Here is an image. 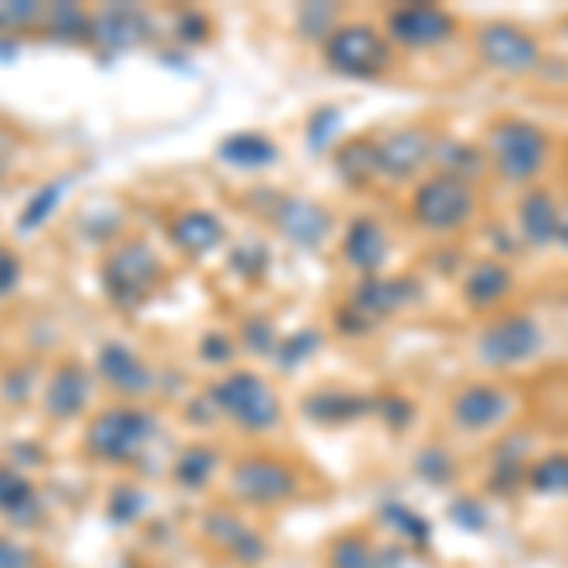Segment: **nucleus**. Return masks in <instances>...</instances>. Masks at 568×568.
Returning <instances> with one entry per match:
<instances>
[{
	"mask_svg": "<svg viewBox=\"0 0 568 568\" xmlns=\"http://www.w3.org/2000/svg\"><path fill=\"white\" fill-rule=\"evenodd\" d=\"M209 402H213L216 414L235 420L243 433H273L284 417L277 390L254 372L220 375L213 387H209Z\"/></svg>",
	"mask_w": 568,
	"mask_h": 568,
	"instance_id": "obj_1",
	"label": "nucleus"
},
{
	"mask_svg": "<svg viewBox=\"0 0 568 568\" xmlns=\"http://www.w3.org/2000/svg\"><path fill=\"white\" fill-rule=\"evenodd\" d=\"M155 436V417L136 406H110L84 433V452L95 463H130Z\"/></svg>",
	"mask_w": 568,
	"mask_h": 568,
	"instance_id": "obj_2",
	"label": "nucleus"
},
{
	"mask_svg": "<svg viewBox=\"0 0 568 568\" xmlns=\"http://www.w3.org/2000/svg\"><path fill=\"white\" fill-rule=\"evenodd\" d=\"M163 281V262L149 243H122L103 258V288L122 311L141 307Z\"/></svg>",
	"mask_w": 568,
	"mask_h": 568,
	"instance_id": "obj_3",
	"label": "nucleus"
},
{
	"mask_svg": "<svg viewBox=\"0 0 568 568\" xmlns=\"http://www.w3.org/2000/svg\"><path fill=\"white\" fill-rule=\"evenodd\" d=\"M326 65L342 77L372 80L390 69V42L372 23H342L326 34L323 42Z\"/></svg>",
	"mask_w": 568,
	"mask_h": 568,
	"instance_id": "obj_4",
	"label": "nucleus"
},
{
	"mask_svg": "<svg viewBox=\"0 0 568 568\" xmlns=\"http://www.w3.org/2000/svg\"><path fill=\"white\" fill-rule=\"evenodd\" d=\"M549 141L535 122L524 118H504L489 130V163L497 168L500 179L527 182L546 168Z\"/></svg>",
	"mask_w": 568,
	"mask_h": 568,
	"instance_id": "obj_5",
	"label": "nucleus"
},
{
	"mask_svg": "<svg viewBox=\"0 0 568 568\" xmlns=\"http://www.w3.org/2000/svg\"><path fill=\"white\" fill-rule=\"evenodd\" d=\"M474 205H478V201H474L470 182L452 179V175L425 179L414 190V201H409L417 224L425 227V232H436V235L459 232L463 224H470Z\"/></svg>",
	"mask_w": 568,
	"mask_h": 568,
	"instance_id": "obj_6",
	"label": "nucleus"
},
{
	"mask_svg": "<svg viewBox=\"0 0 568 568\" xmlns=\"http://www.w3.org/2000/svg\"><path fill=\"white\" fill-rule=\"evenodd\" d=\"M227 485H232V497L251 504V508H273V504L292 500L300 489L296 470L273 455H246L235 463Z\"/></svg>",
	"mask_w": 568,
	"mask_h": 568,
	"instance_id": "obj_7",
	"label": "nucleus"
},
{
	"mask_svg": "<svg viewBox=\"0 0 568 568\" xmlns=\"http://www.w3.org/2000/svg\"><path fill=\"white\" fill-rule=\"evenodd\" d=\"M478 53L485 65L504 77H527L542 65V45L511 23H485L478 31Z\"/></svg>",
	"mask_w": 568,
	"mask_h": 568,
	"instance_id": "obj_8",
	"label": "nucleus"
},
{
	"mask_svg": "<svg viewBox=\"0 0 568 568\" xmlns=\"http://www.w3.org/2000/svg\"><path fill=\"white\" fill-rule=\"evenodd\" d=\"M455 34V16L439 4H398L387 12V42L406 50H433Z\"/></svg>",
	"mask_w": 568,
	"mask_h": 568,
	"instance_id": "obj_9",
	"label": "nucleus"
},
{
	"mask_svg": "<svg viewBox=\"0 0 568 568\" xmlns=\"http://www.w3.org/2000/svg\"><path fill=\"white\" fill-rule=\"evenodd\" d=\"M542 349V326L530 315H504L478 337V356L493 368H508Z\"/></svg>",
	"mask_w": 568,
	"mask_h": 568,
	"instance_id": "obj_10",
	"label": "nucleus"
},
{
	"mask_svg": "<svg viewBox=\"0 0 568 568\" xmlns=\"http://www.w3.org/2000/svg\"><path fill=\"white\" fill-rule=\"evenodd\" d=\"M414 296H417V284L414 281H406V277H379V273H372V277H364L361 284H356V288H353V304H345L342 311H345V315H353L349 329H368V326L379 323V318H387V315H394V311H402Z\"/></svg>",
	"mask_w": 568,
	"mask_h": 568,
	"instance_id": "obj_11",
	"label": "nucleus"
},
{
	"mask_svg": "<svg viewBox=\"0 0 568 568\" xmlns=\"http://www.w3.org/2000/svg\"><path fill=\"white\" fill-rule=\"evenodd\" d=\"M511 409V394L493 387V383H470L452 398V417L463 433H485V428L500 425Z\"/></svg>",
	"mask_w": 568,
	"mask_h": 568,
	"instance_id": "obj_12",
	"label": "nucleus"
},
{
	"mask_svg": "<svg viewBox=\"0 0 568 568\" xmlns=\"http://www.w3.org/2000/svg\"><path fill=\"white\" fill-rule=\"evenodd\" d=\"M273 227L296 246H318L329 235V213L307 197H284L273 209Z\"/></svg>",
	"mask_w": 568,
	"mask_h": 568,
	"instance_id": "obj_13",
	"label": "nucleus"
},
{
	"mask_svg": "<svg viewBox=\"0 0 568 568\" xmlns=\"http://www.w3.org/2000/svg\"><path fill=\"white\" fill-rule=\"evenodd\" d=\"M436 144L425 130H394L379 141V175L387 179H409L417 168L433 160Z\"/></svg>",
	"mask_w": 568,
	"mask_h": 568,
	"instance_id": "obj_14",
	"label": "nucleus"
},
{
	"mask_svg": "<svg viewBox=\"0 0 568 568\" xmlns=\"http://www.w3.org/2000/svg\"><path fill=\"white\" fill-rule=\"evenodd\" d=\"M149 16L136 4H106L91 16V42L106 50H130L141 39H149Z\"/></svg>",
	"mask_w": 568,
	"mask_h": 568,
	"instance_id": "obj_15",
	"label": "nucleus"
},
{
	"mask_svg": "<svg viewBox=\"0 0 568 568\" xmlns=\"http://www.w3.org/2000/svg\"><path fill=\"white\" fill-rule=\"evenodd\" d=\"M95 372L103 375V379L118 394H125V398L144 394L152 387V368L130 349V345H122V342H103V345H99Z\"/></svg>",
	"mask_w": 568,
	"mask_h": 568,
	"instance_id": "obj_16",
	"label": "nucleus"
},
{
	"mask_svg": "<svg viewBox=\"0 0 568 568\" xmlns=\"http://www.w3.org/2000/svg\"><path fill=\"white\" fill-rule=\"evenodd\" d=\"M205 535L213 538L227 557H235L240 565H258V561H265V554H270L258 530L246 527L240 516H232V511H224V508H216L205 516Z\"/></svg>",
	"mask_w": 568,
	"mask_h": 568,
	"instance_id": "obj_17",
	"label": "nucleus"
},
{
	"mask_svg": "<svg viewBox=\"0 0 568 568\" xmlns=\"http://www.w3.org/2000/svg\"><path fill=\"white\" fill-rule=\"evenodd\" d=\"M88 398H91V375L77 361H65L53 368L50 383H45L42 406L53 420H72L77 414H84Z\"/></svg>",
	"mask_w": 568,
	"mask_h": 568,
	"instance_id": "obj_18",
	"label": "nucleus"
},
{
	"mask_svg": "<svg viewBox=\"0 0 568 568\" xmlns=\"http://www.w3.org/2000/svg\"><path fill=\"white\" fill-rule=\"evenodd\" d=\"M168 235L186 258H205L224 243V220L209 209H186L168 224Z\"/></svg>",
	"mask_w": 568,
	"mask_h": 568,
	"instance_id": "obj_19",
	"label": "nucleus"
},
{
	"mask_svg": "<svg viewBox=\"0 0 568 568\" xmlns=\"http://www.w3.org/2000/svg\"><path fill=\"white\" fill-rule=\"evenodd\" d=\"M342 254H345V262H349L353 270L368 273V277H372V273H379V265L387 262V254H390V240H387V232H383L379 220L356 216L349 224V232H345Z\"/></svg>",
	"mask_w": 568,
	"mask_h": 568,
	"instance_id": "obj_20",
	"label": "nucleus"
},
{
	"mask_svg": "<svg viewBox=\"0 0 568 568\" xmlns=\"http://www.w3.org/2000/svg\"><path fill=\"white\" fill-rule=\"evenodd\" d=\"M557 216H561V209H557L554 194L549 190H530L524 205H519V232H524L527 246L542 251V246L557 243Z\"/></svg>",
	"mask_w": 568,
	"mask_h": 568,
	"instance_id": "obj_21",
	"label": "nucleus"
},
{
	"mask_svg": "<svg viewBox=\"0 0 568 568\" xmlns=\"http://www.w3.org/2000/svg\"><path fill=\"white\" fill-rule=\"evenodd\" d=\"M508 292H511V270L504 262H478L463 277V296H466V304H474V307L500 304Z\"/></svg>",
	"mask_w": 568,
	"mask_h": 568,
	"instance_id": "obj_22",
	"label": "nucleus"
},
{
	"mask_svg": "<svg viewBox=\"0 0 568 568\" xmlns=\"http://www.w3.org/2000/svg\"><path fill=\"white\" fill-rule=\"evenodd\" d=\"M220 160L235 163V168H270L277 160V144L270 141L265 133H232L224 144H220Z\"/></svg>",
	"mask_w": 568,
	"mask_h": 568,
	"instance_id": "obj_23",
	"label": "nucleus"
},
{
	"mask_svg": "<svg viewBox=\"0 0 568 568\" xmlns=\"http://www.w3.org/2000/svg\"><path fill=\"white\" fill-rule=\"evenodd\" d=\"M0 511L12 516V524H34V485L16 466H0Z\"/></svg>",
	"mask_w": 568,
	"mask_h": 568,
	"instance_id": "obj_24",
	"label": "nucleus"
},
{
	"mask_svg": "<svg viewBox=\"0 0 568 568\" xmlns=\"http://www.w3.org/2000/svg\"><path fill=\"white\" fill-rule=\"evenodd\" d=\"M65 190H69V179H53V182H45V186L34 190L31 201H27V205L20 209V220H16V232H20V235L39 232L45 220L58 213V205H61V197H65Z\"/></svg>",
	"mask_w": 568,
	"mask_h": 568,
	"instance_id": "obj_25",
	"label": "nucleus"
},
{
	"mask_svg": "<svg viewBox=\"0 0 568 568\" xmlns=\"http://www.w3.org/2000/svg\"><path fill=\"white\" fill-rule=\"evenodd\" d=\"M334 163H337V175H342L345 182H353V186L372 182V179H379V144L349 141L342 152L334 155Z\"/></svg>",
	"mask_w": 568,
	"mask_h": 568,
	"instance_id": "obj_26",
	"label": "nucleus"
},
{
	"mask_svg": "<svg viewBox=\"0 0 568 568\" xmlns=\"http://www.w3.org/2000/svg\"><path fill=\"white\" fill-rule=\"evenodd\" d=\"M372 402L361 398V394H311L307 398V414L323 425H342L349 417H361L368 414Z\"/></svg>",
	"mask_w": 568,
	"mask_h": 568,
	"instance_id": "obj_27",
	"label": "nucleus"
},
{
	"mask_svg": "<svg viewBox=\"0 0 568 568\" xmlns=\"http://www.w3.org/2000/svg\"><path fill=\"white\" fill-rule=\"evenodd\" d=\"M42 23H45V31H50V39H58V42H84V39H91V16L80 4L45 8Z\"/></svg>",
	"mask_w": 568,
	"mask_h": 568,
	"instance_id": "obj_28",
	"label": "nucleus"
},
{
	"mask_svg": "<svg viewBox=\"0 0 568 568\" xmlns=\"http://www.w3.org/2000/svg\"><path fill=\"white\" fill-rule=\"evenodd\" d=\"M527 489L538 497H561L568 493V452L546 455L527 470Z\"/></svg>",
	"mask_w": 568,
	"mask_h": 568,
	"instance_id": "obj_29",
	"label": "nucleus"
},
{
	"mask_svg": "<svg viewBox=\"0 0 568 568\" xmlns=\"http://www.w3.org/2000/svg\"><path fill=\"white\" fill-rule=\"evenodd\" d=\"M433 160L444 168L439 175H452V179H463V182H470L474 175H481L485 171V155L478 149H470V144H463V141L439 144V149L433 152Z\"/></svg>",
	"mask_w": 568,
	"mask_h": 568,
	"instance_id": "obj_30",
	"label": "nucleus"
},
{
	"mask_svg": "<svg viewBox=\"0 0 568 568\" xmlns=\"http://www.w3.org/2000/svg\"><path fill=\"white\" fill-rule=\"evenodd\" d=\"M213 474H216L213 447H186L175 459V466H171V478H175L182 489H201V485H209Z\"/></svg>",
	"mask_w": 568,
	"mask_h": 568,
	"instance_id": "obj_31",
	"label": "nucleus"
},
{
	"mask_svg": "<svg viewBox=\"0 0 568 568\" xmlns=\"http://www.w3.org/2000/svg\"><path fill=\"white\" fill-rule=\"evenodd\" d=\"M326 568H375V549L364 535H342L329 542Z\"/></svg>",
	"mask_w": 568,
	"mask_h": 568,
	"instance_id": "obj_32",
	"label": "nucleus"
},
{
	"mask_svg": "<svg viewBox=\"0 0 568 568\" xmlns=\"http://www.w3.org/2000/svg\"><path fill=\"white\" fill-rule=\"evenodd\" d=\"M383 524H387L390 530H398V535H406L409 542H428V524L425 516H417L414 508H406V504H387L383 508Z\"/></svg>",
	"mask_w": 568,
	"mask_h": 568,
	"instance_id": "obj_33",
	"label": "nucleus"
},
{
	"mask_svg": "<svg viewBox=\"0 0 568 568\" xmlns=\"http://www.w3.org/2000/svg\"><path fill=\"white\" fill-rule=\"evenodd\" d=\"M144 493L141 489H133V485H118L114 493H110V504H106V511H110V519L114 524H133L136 516L144 511Z\"/></svg>",
	"mask_w": 568,
	"mask_h": 568,
	"instance_id": "obj_34",
	"label": "nucleus"
},
{
	"mask_svg": "<svg viewBox=\"0 0 568 568\" xmlns=\"http://www.w3.org/2000/svg\"><path fill=\"white\" fill-rule=\"evenodd\" d=\"M45 8L31 4V0H8L0 4V31H27V27L42 23Z\"/></svg>",
	"mask_w": 568,
	"mask_h": 568,
	"instance_id": "obj_35",
	"label": "nucleus"
},
{
	"mask_svg": "<svg viewBox=\"0 0 568 568\" xmlns=\"http://www.w3.org/2000/svg\"><path fill=\"white\" fill-rule=\"evenodd\" d=\"M414 470H417L425 481H436V485H444V481H452V478H455L452 455L439 452V447H428V452H420V455H417V463H414Z\"/></svg>",
	"mask_w": 568,
	"mask_h": 568,
	"instance_id": "obj_36",
	"label": "nucleus"
},
{
	"mask_svg": "<svg viewBox=\"0 0 568 568\" xmlns=\"http://www.w3.org/2000/svg\"><path fill=\"white\" fill-rule=\"evenodd\" d=\"M318 349V334H292V337H281L277 345V364L281 368H292V364H300L304 356H311Z\"/></svg>",
	"mask_w": 568,
	"mask_h": 568,
	"instance_id": "obj_37",
	"label": "nucleus"
},
{
	"mask_svg": "<svg viewBox=\"0 0 568 568\" xmlns=\"http://www.w3.org/2000/svg\"><path fill=\"white\" fill-rule=\"evenodd\" d=\"M240 337L251 353H277V345H281L277 337H273L270 318H251V323H243Z\"/></svg>",
	"mask_w": 568,
	"mask_h": 568,
	"instance_id": "obj_38",
	"label": "nucleus"
},
{
	"mask_svg": "<svg viewBox=\"0 0 568 568\" xmlns=\"http://www.w3.org/2000/svg\"><path fill=\"white\" fill-rule=\"evenodd\" d=\"M232 265L243 273V277H258L265 265H270V254H265L258 243H243L232 251Z\"/></svg>",
	"mask_w": 568,
	"mask_h": 568,
	"instance_id": "obj_39",
	"label": "nucleus"
},
{
	"mask_svg": "<svg viewBox=\"0 0 568 568\" xmlns=\"http://www.w3.org/2000/svg\"><path fill=\"white\" fill-rule=\"evenodd\" d=\"M31 379H34L31 364H27V368H12V372H8L4 383H0V394H4V402H12V406L27 402V394H31Z\"/></svg>",
	"mask_w": 568,
	"mask_h": 568,
	"instance_id": "obj_40",
	"label": "nucleus"
},
{
	"mask_svg": "<svg viewBox=\"0 0 568 568\" xmlns=\"http://www.w3.org/2000/svg\"><path fill=\"white\" fill-rule=\"evenodd\" d=\"M23 281V262L16 251H8L4 243H0V296H8V292H16Z\"/></svg>",
	"mask_w": 568,
	"mask_h": 568,
	"instance_id": "obj_41",
	"label": "nucleus"
},
{
	"mask_svg": "<svg viewBox=\"0 0 568 568\" xmlns=\"http://www.w3.org/2000/svg\"><path fill=\"white\" fill-rule=\"evenodd\" d=\"M329 20H334V12L323 4H311L304 8V12L296 16V23H300V31L307 34V39H318V34H329L334 27H329Z\"/></svg>",
	"mask_w": 568,
	"mask_h": 568,
	"instance_id": "obj_42",
	"label": "nucleus"
},
{
	"mask_svg": "<svg viewBox=\"0 0 568 568\" xmlns=\"http://www.w3.org/2000/svg\"><path fill=\"white\" fill-rule=\"evenodd\" d=\"M0 568H39V557L16 538H0Z\"/></svg>",
	"mask_w": 568,
	"mask_h": 568,
	"instance_id": "obj_43",
	"label": "nucleus"
},
{
	"mask_svg": "<svg viewBox=\"0 0 568 568\" xmlns=\"http://www.w3.org/2000/svg\"><path fill=\"white\" fill-rule=\"evenodd\" d=\"M16 155H20V133L12 125L0 122V182L8 179V171L16 168Z\"/></svg>",
	"mask_w": 568,
	"mask_h": 568,
	"instance_id": "obj_44",
	"label": "nucleus"
},
{
	"mask_svg": "<svg viewBox=\"0 0 568 568\" xmlns=\"http://www.w3.org/2000/svg\"><path fill=\"white\" fill-rule=\"evenodd\" d=\"M197 353L205 356L209 364H224L227 356L235 353V337H227V334H205V342L197 345Z\"/></svg>",
	"mask_w": 568,
	"mask_h": 568,
	"instance_id": "obj_45",
	"label": "nucleus"
},
{
	"mask_svg": "<svg viewBox=\"0 0 568 568\" xmlns=\"http://www.w3.org/2000/svg\"><path fill=\"white\" fill-rule=\"evenodd\" d=\"M452 516L459 519V527H466V530H485V511H481L478 500H470V497L455 500L452 504Z\"/></svg>",
	"mask_w": 568,
	"mask_h": 568,
	"instance_id": "obj_46",
	"label": "nucleus"
},
{
	"mask_svg": "<svg viewBox=\"0 0 568 568\" xmlns=\"http://www.w3.org/2000/svg\"><path fill=\"white\" fill-rule=\"evenodd\" d=\"M205 31H209L205 16H197V12H182V16H179V39L201 42V39H205Z\"/></svg>",
	"mask_w": 568,
	"mask_h": 568,
	"instance_id": "obj_47",
	"label": "nucleus"
},
{
	"mask_svg": "<svg viewBox=\"0 0 568 568\" xmlns=\"http://www.w3.org/2000/svg\"><path fill=\"white\" fill-rule=\"evenodd\" d=\"M383 417H394V425H402V420L409 417V406L398 398V394H387V402H383Z\"/></svg>",
	"mask_w": 568,
	"mask_h": 568,
	"instance_id": "obj_48",
	"label": "nucleus"
},
{
	"mask_svg": "<svg viewBox=\"0 0 568 568\" xmlns=\"http://www.w3.org/2000/svg\"><path fill=\"white\" fill-rule=\"evenodd\" d=\"M557 243L568 251V205L561 209V216H557Z\"/></svg>",
	"mask_w": 568,
	"mask_h": 568,
	"instance_id": "obj_49",
	"label": "nucleus"
}]
</instances>
